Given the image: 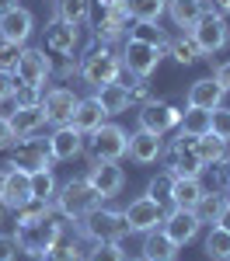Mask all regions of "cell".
Wrapping results in <instances>:
<instances>
[{
    "mask_svg": "<svg viewBox=\"0 0 230 261\" xmlns=\"http://www.w3.org/2000/svg\"><path fill=\"white\" fill-rule=\"evenodd\" d=\"M119 73H122V60L112 49V42H91V49L77 63V77L87 87H94V91L105 87V84H112V81H119Z\"/></svg>",
    "mask_w": 230,
    "mask_h": 261,
    "instance_id": "obj_1",
    "label": "cell"
},
{
    "mask_svg": "<svg viewBox=\"0 0 230 261\" xmlns=\"http://www.w3.org/2000/svg\"><path fill=\"white\" fill-rule=\"evenodd\" d=\"M66 216H60V209H53L49 216H42L35 223H21L18 233H14V241H18V251L21 254H28V258H45V251L56 244V237L63 233V226H66Z\"/></svg>",
    "mask_w": 230,
    "mask_h": 261,
    "instance_id": "obj_2",
    "label": "cell"
},
{
    "mask_svg": "<svg viewBox=\"0 0 230 261\" xmlns=\"http://www.w3.org/2000/svg\"><path fill=\"white\" fill-rule=\"evenodd\" d=\"M7 167H21V171H42V167H53V153H49V140L39 136H14V143L7 146Z\"/></svg>",
    "mask_w": 230,
    "mask_h": 261,
    "instance_id": "obj_3",
    "label": "cell"
},
{
    "mask_svg": "<svg viewBox=\"0 0 230 261\" xmlns=\"http://www.w3.org/2000/svg\"><path fill=\"white\" fill-rule=\"evenodd\" d=\"M84 150H87L91 164L94 161H122L125 150H129V136H125L119 125L105 122V125L94 129V133L84 136Z\"/></svg>",
    "mask_w": 230,
    "mask_h": 261,
    "instance_id": "obj_4",
    "label": "cell"
},
{
    "mask_svg": "<svg viewBox=\"0 0 230 261\" xmlns=\"http://www.w3.org/2000/svg\"><path fill=\"white\" fill-rule=\"evenodd\" d=\"M161 157L167 161V171L174 178H199L202 174V161H199V150H195V136L178 133L174 140L161 150Z\"/></svg>",
    "mask_w": 230,
    "mask_h": 261,
    "instance_id": "obj_5",
    "label": "cell"
},
{
    "mask_svg": "<svg viewBox=\"0 0 230 261\" xmlns=\"http://www.w3.org/2000/svg\"><path fill=\"white\" fill-rule=\"evenodd\" d=\"M94 205H101V195L91 188L87 178L66 181V185L60 188V195H56V209H60V216H66V220H81V216H87Z\"/></svg>",
    "mask_w": 230,
    "mask_h": 261,
    "instance_id": "obj_6",
    "label": "cell"
},
{
    "mask_svg": "<svg viewBox=\"0 0 230 261\" xmlns=\"http://www.w3.org/2000/svg\"><path fill=\"white\" fill-rule=\"evenodd\" d=\"M81 233L94 244H105V241H122L129 230H125V220H122L119 209H101V205H94L87 216H81Z\"/></svg>",
    "mask_w": 230,
    "mask_h": 261,
    "instance_id": "obj_7",
    "label": "cell"
},
{
    "mask_svg": "<svg viewBox=\"0 0 230 261\" xmlns=\"http://www.w3.org/2000/svg\"><path fill=\"white\" fill-rule=\"evenodd\" d=\"M188 35H192V42L199 45V53H202V56H213V53L227 49L230 24H227L223 14H216V11H209V7H206V14L188 28Z\"/></svg>",
    "mask_w": 230,
    "mask_h": 261,
    "instance_id": "obj_8",
    "label": "cell"
},
{
    "mask_svg": "<svg viewBox=\"0 0 230 261\" xmlns=\"http://www.w3.org/2000/svg\"><path fill=\"white\" fill-rule=\"evenodd\" d=\"M136 119H140V129H143V133H154V136H167L171 129H178V122H182V108H178L174 101L150 98L146 105H140Z\"/></svg>",
    "mask_w": 230,
    "mask_h": 261,
    "instance_id": "obj_9",
    "label": "cell"
},
{
    "mask_svg": "<svg viewBox=\"0 0 230 261\" xmlns=\"http://www.w3.org/2000/svg\"><path fill=\"white\" fill-rule=\"evenodd\" d=\"M119 60H122V70H129L133 77H150L164 60V49H157L150 42H140V39H125Z\"/></svg>",
    "mask_w": 230,
    "mask_h": 261,
    "instance_id": "obj_10",
    "label": "cell"
},
{
    "mask_svg": "<svg viewBox=\"0 0 230 261\" xmlns=\"http://www.w3.org/2000/svg\"><path fill=\"white\" fill-rule=\"evenodd\" d=\"M49 77H53V56L45 49H21L18 66H14V81L32 84V87H45Z\"/></svg>",
    "mask_w": 230,
    "mask_h": 261,
    "instance_id": "obj_11",
    "label": "cell"
},
{
    "mask_svg": "<svg viewBox=\"0 0 230 261\" xmlns=\"http://www.w3.org/2000/svg\"><path fill=\"white\" fill-rule=\"evenodd\" d=\"M122 220L129 233H150L164 223V205L154 202L150 195H140L136 202H129V209H122Z\"/></svg>",
    "mask_w": 230,
    "mask_h": 261,
    "instance_id": "obj_12",
    "label": "cell"
},
{
    "mask_svg": "<svg viewBox=\"0 0 230 261\" xmlns=\"http://www.w3.org/2000/svg\"><path fill=\"white\" fill-rule=\"evenodd\" d=\"M77 45H81V28H73V24H66V21L53 18L45 28H42V49L49 53V56H73L77 53Z\"/></svg>",
    "mask_w": 230,
    "mask_h": 261,
    "instance_id": "obj_13",
    "label": "cell"
},
{
    "mask_svg": "<svg viewBox=\"0 0 230 261\" xmlns=\"http://www.w3.org/2000/svg\"><path fill=\"white\" fill-rule=\"evenodd\" d=\"M101 4V18L94 24V42H119L129 28V14H125L122 0H98Z\"/></svg>",
    "mask_w": 230,
    "mask_h": 261,
    "instance_id": "obj_14",
    "label": "cell"
},
{
    "mask_svg": "<svg viewBox=\"0 0 230 261\" xmlns=\"http://www.w3.org/2000/svg\"><path fill=\"white\" fill-rule=\"evenodd\" d=\"M161 230H164V233L178 244V247H185V244H192L195 237H199L202 223H199V216H195L192 209H174V205H171V213H164Z\"/></svg>",
    "mask_w": 230,
    "mask_h": 261,
    "instance_id": "obj_15",
    "label": "cell"
},
{
    "mask_svg": "<svg viewBox=\"0 0 230 261\" xmlns=\"http://www.w3.org/2000/svg\"><path fill=\"white\" fill-rule=\"evenodd\" d=\"M87 181H91V188L101 199H112V195L122 192L125 174H122V167H119V161H94L91 171H87Z\"/></svg>",
    "mask_w": 230,
    "mask_h": 261,
    "instance_id": "obj_16",
    "label": "cell"
},
{
    "mask_svg": "<svg viewBox=\"0 0 230 261\" xmlns=\"http://www.w3.org/2000/svg\"><path fill=\"white\" fill-rule=\"evenodd\" d=\"M77 101L81 98L70 87H49V91H42V112H45V119L53 122V125H63V122L73 119Z\"/></svg>",
    "mask_w": 230,
    "mask_h": 261,
    "instance_id": "obj_17",
    "label": "cell"
},
{
    "mask_svg": "<svg viewBox=\"0 0 230 261\" xmlns=\"http://www.w3.org/2000/svg\"><path fill=\"white\" fill-rule=\"evenodd\" d=\"M32 32H35V18H32L28 7H18V4H14L11 11L0 14V39L24 45V42L32 39Z\"/></svg>",
    "mask_w": 230,
    "mask_h": 261,
    "instance_id": "obj_18",
    "label": "cell"
},
{
    "mask_svg": "<svg viewBox=\"0 0 230 261\" xmlns=\"http://www.w3.org/2000/svg\"><path fill=\"white\" fill-rule=\"evenodd\" d=\"M49 153H53V161H73L77 153H84V133L73 129L70 122L56 125L49 136Z\"/></svg>",
    "mask_w": 230,
    "mask_h": 261,
    "instance_id": "obj_19",
    "label": "cell"
},
{
    "mask_svg": "<svg viewBox=\"0 0 230 261\" xmlns=\"http://www.w3.org/2000/svg\"><path fill=\"white\" fill-rule=\"evenodd\" d=\"M0 199L7 202L11 209L24 205V202L32 199V174L21 171V167H7V174H4V188H0Z\"/></svg>",
    "mask_w": 230,
    "mask_h": 261,
    "instance_id": "obj_20",
    "label": "cell"
},
{
    "mask_svg": "<svg viewBox=\"0 0 230 261\" xmlns=\"http://www.w3.org/2000/svg\"><path fill=\"white\" fill-rule=\"evenodd\" d=\"M223 94H227V91L213 81V77H202V81H195L192 87H188L185 105H188V108H206V112H213V108L223 105Z\"/></svg>",
    "mask_w": 230,
    "mask_h": 261,
    "instance_id": "obj_21",
    "label": "cell"
},
{
    "mask_svg": "<svg viewBox=\"0 0 230 261\" xmlns=\"http://www.w3.org/2000/svg\"><path fill=\"white\" fill-rule=\"evenodd\" d=\"M161 150H164V136H154V133H133L129 136V157L136 164H157L161 161Z\"/></svg>",
    "mask_w": 230,
    "mask_h": 261,
    "instance_id": "obj_22",
    "label": "cell"
},
{
    "mask_svg": "<svg viewBox=\"0 0 230 261\" xmlns=\"http://www.w3.org/2000/svg\"><path fill=\"white\" fill-rule=\"evenodd\" d=\"M7 122H11V129H14V136H39L42 129L49 125L45 112H42V105H32V108H14V112L7 115Z\"/></svg>",
    "mask_w": 230,
    "mask_h": 261,
    "instance_id": "obj_23",
    "label": "cell"
},
{
    "mask_svg": "<svg viewBox=\"0 0 230 261\" xmlns=\"http://www.w3.org/2000/svg\"><path fill=\"white\" fill-rule=\"evenodd\" d=\"M70 125H73V129H81L84 136H87V133H94L98 125H105V108L98 105V98H81V101H77Z\"/></svg>",
    "mask_w": 230,
    "mask_h": 261,
    "instance_id": "obj_24",
    "label": "cell"
},
{
    "mask_svg": "<svg viewBox=\"0 0 230 261\" xmlns=\"http://www.w3.org/2000/svg\"><path fill=\"white\" fill-rule=\"evenodd\" d=\"M206 195L202 178H174L171 185V205L174 209H195V202Z\"/></svg>",
    "mask_w": 230,
    "mask_h": 261,
    "instance_id": "obj_25",
    "label": "cell"
},
{
    "mask_svg": "<svg viewBox=\"0 0 230 261\" xmlns=\"http://www.w3.org/2000/svg\"><path fill=\"white\" fill-rule=\"evenodd\" d=\"M56 18L73 28H87L94 18V0H56Z\"/></svg>",
    "mask_w": 230,
    "mask_h": 261,
    "instance_id": "obj_26",
    "label": "cell"
},
{
    "mask_svg": "<svg viewBox=\"0 0 230 261\" xmlns=\"http://www.w3.org/2000/svg\"><path fill=\"white\" fill-rule=\"evenodd\" d=\"M164 14H171L174 28H185V32H188L195 21L206 14V0H167Z\"/></svg>",
    "mask_w": 230,
    "mask_h": 261,
    "instance_id": "obj_27",
    "label": "cell"
},
{
    "mask_svg": "<svg viewBox=\"0 0 230 261\" xmlns=\"http://www.w3.org/2000/svg\"><path fill=\"white\" fill-rule=\"evenodd\" d=\"M174 254H178V244L171 241L161 226L146 233V241H143V261H174Z\"/></svg>",
    "mask_w": 230,
    "mask_h": 261,
    "instance_id": "obj_28",
    "label": "cell"
},
{
    "mask_svg": "<svg viewBox=\"0 0 230 261\" xmlns=\"http://www.w3.org/2000/svg\"><path fill=\"white\" fill-rule=\"evenodd\" d=\"M98 105L105 108V115H122L125 108H129V94H125V84L119 81H112V84H105V87H98Z\"/></svg>",
    "mask_w": 230,
    "mask_h": 261,
    "instance_id": "obj_29",
    "label": "cell"
},
{
    "mask_svg": "<svg viewBox=\"0 0 230 261\" xmlns=\"http://www.w3.org/2000/svg\"><path fill=\"white\" fill-rule=\"evenodd\" d=\"M45 261H84L81 254V244L73 237V230H70V223L63 226V233L56 237V244L45 251Z\"/></svg>",
    "mask_w": 230,
    "mask_h": 261,
    "instance_id": "obj_30",
    "label": "cell"
},
{
    "mask_svg": "<svg viewBox=\"0 0 230 261\" xmlns=\"http://www.w3.org/2000/svg\"><path fill=\"white\" fill-rule=\"evenodd\" d=\"M129 21H161L167 11V0H122Z\"/></svg>",
    "mask_w": 230,
    "mask_h": 261,
    "instance_id": "obj_31",
    "label": "cell"
},
{
    "mask_svg": "<svg viewBox=\"0 0 230 261\" xmlns=\"http://www.w3.org/2000/svg\"><path fill=\"white\" fill-rule=\"evenodd\" d=\"M129 39L150 42V45H157V49H164V53H167V42H171V35H167L157 21H133V24H129Z\"/></svg>",
    "mask_w": 230,
    "mask_h": 261,
    "instance_id": "obj_32",
    "label": "cell"
},
{
    "mask_svg": "<svg viewBox=\"0 0 230 261\" xmlns=\"http://www.w3.org/2000/svg\"><path fill=\"white\" fill-rule=\"evenodd\" d=\"M223 205H227V195H223V192H206L202 199L195 202V209H192V213L199 216V223H209V226H213V223L220 220Z\"/></svg>",
    "mask_w": 230,
    "mask_h": 261,
    "instance_id": "obj_33",
    "label": "cell"
},
{
    "mask_svg": "<svg viewBox=\"0 0 230 261\" xmlns=\"http://www.w3.org/2000/svg\"><path fill=\"white\" fill-rule=\"evenodd\" d=\"M227 146L230 143H223L220 136H213V133H206V136H195V150H199V161H202V167H209V164L223 161L227 157Z\"/></svg>",
    "mask_w": 230,
    "mask_h": 261,
    "instance_id": "obj_34",
    "label": "cell"
},
{
    "mask_svg": "<svg viewBox=\"0 0 230 261\" xmlns=\"http://www.w3.org/2000/svg\"><path fill=\"white\" fill-rule=\"evenodd\" d=\"M206 258H213V261H227L230 258V233L223 230V226H209V233H206Z\"/></svg>",
    "mask_w": 230,
    "mask_h": 261,
    "instance_id": "obj_35",
    "label": "cell"
},
{
    "mask_svg": "<svg viewBox=\"0 0 230 261\" xmlns=\"http://www.w3.org/2000/svg\"><path fill=\"white\" fill-rule=\"evenodd\" d=\"M167 53L174 56V63H178V66H192V63L202 56V53H199V45L192 42V35H188V32H185V35H178V39H171V42H167Z\"/></svg>",
    "mask_w": 230,
    "mask_h": 261,
    "instance_id": "obj_36",
    "label": "cell"
},
{
    "mask_svg": "<svg viewBox=\"0 0 230 261\" xmlns=\"http://www.w3.org/2000/svg\"><path fill=\"white\" fill-rule=\"evenodd\" d=\"M178 133H188V136H206L209 133V112L206 108H188L182 112V122H178Z\"/></svg>",
    "mask_w": 230,
    "mask_h": 261,
    "instance_id": "obj_37",
    "label": "cell"
},
{
    "mask_svg": "<svg viewBox=\"0 0 230 261\" xmlns=\"http://www.w3.org/2000/svg\"><path fill=\"white\" fill-rule=\"evenodd\" d=\"M49 213H53V202L35 199V195H32L24 205H18V209H14V220H18L14 226H21V223H35V220H42V216H49Z\"/></svg>",
    "mask_w": 230,
    "mask_h": 261,
    "instance_id": "obj_38",
    "label": "cell"
},
{
    "mask_svg": "<svg viewBox=\"0 0 230 261\" xmlns=\"http://www.w3.org/2000/svg\"><path fill=\"white\" fill-rule=\"evenodd\" d=\"M32 195H35V199L53 202V195H56V178H53V167L32 171Z\"/></svg>",
    "mask_w": 230,
    "mask_h": 261,
    "instance_id": "obj_39",
    "label": "cell"
},
{
    "mask_svg": "<svg viewBox=\"0 0 230 261\" xmlns=\"http://www.w3.org/2000/svg\"><path fill=\"white\" fill-rule=\"evenodd\" d=\"M171 185H174V174H171V171H161L157 178L146 185V195L164 205V202H171Z\"/></svg>",
    "mask_w": 230,
    "mask_h": 261,
    "instance_id": "obj_40",
    "label": "cell"
},
{
    "mask_svg": "<svg viewBox=\"0 0 230 261\" xmlns=\"http://www.w3.org/2000/svg\"><path fill=\"white\" fill-rule=\"evenodd\" d=\"M11 101H14V108H32V105H42V87H32V84H18V81H14Z\"/></svg>",
    "mask_w": 230,
    "mask_h": 261,
    "instance_id": "obj_41",
    "label": "cell"
},
{
    "mask_svg": "<svg viewBox=\"0 0 230 261\" xmlns=\"http://www.w3.org/2000/svg\"><path fill=\"white\" fill-rule=\"evenodd\" d=\"M84 261H125V254L119 247V241H105V244H94Z\"/></svg>",
    "mask_w": 230,
    "mask_h": 261,
    "instance_id": "obj_42",
    "label": "cell"
},
{
    "mask_svg": "<svg viewBox=\"0 0 230 261\" xmlns=\"http://www.w3.org/2000/svg\"><path fill=\"white\" fill-rule=\"evenodd\" d=\"M209 133H213V136H220L223 143H230V108L220 105V108H213V112H209Z\"/></svg>",
    "mask_w": 230,
    "mask_h": 261,
    "instance_id": "obj_43",
    "label": "cell"
},
{
    "mask_svg": "<svg viewBox=\"0 0 230 261\" xmlns=\"http://www.w3.org/2000/svg\"><path fill=\"white\" fill-rule=\"evenodd\" d=\"M24 45H18V42H7L0 39V70H7V73H14V66H18V56Z\"/></svg>",
    "mask_w": 230,
    "mask_h": 261,
    "instance_id": "obj_44",
    "label": "cell"
},
{
    "mask_svg": "<svg viewBox=\"0 0 230 261\" xmlns=\"http://www.w3.org/2000/svg\"><path fill=\"white\" fill-rule=\"evenodd\" d=\"M125 94H129V105H146L150 101V81L146 77H133L125 84Z\"/></svg>",
    "mask_w": 230,
    "mask_h": 261,
    "instance_id": "obj_45",
    "label": "cell"
},
{
    "mask_svg": "<svg viewBox=\"0 0 230 261\" xmlns=\"http://www.w3.org/2000/svg\"><path fill=\"white\" fill-rule=\"evenodd\" d=\"M21 251H18V241L11 233H0V261H14Z\"/></svg>",
    "mask_w": 230,
    "mask_h": 261,
    "instance_id": "obj_46",
    "label": "cell"
},
{
    "mask_svg": "<svg viewBox=\"0 0 230 261\" xmlns=\"http://www.w3.org/2000/svg\"><path fill=\"white\" fill-rule=\"evenodd\" d=\"M14 143V129H11V122H7V115H0V153L7 150Z\"/></svg>",
    "mask_w": 230,
    "mask_h": 261,
    "instance_id": "obj_47",
    "label": "cell"
},
{
    "mask_svg": "<svg viewBox=\"0 0 230 261\" xmlns=\"http://www.w3.org/2000/svg\"><path fill=\"white\" fill-rule=\"evenodd\" d=\"M11 91H14V73L0 70V105H4V101H11Z\"/></svg>",
    "mask_w": 230,
    "mask_h": 261,
    "instance_id": "obj_48",
    "label": "cell"
},
{
    "mask_svg": "<svg viewBox=\"0 0 230 261\" xmlns=\"http://www.w3.org/2000/svg\"><path fill=\"white\" fill-rule=\"evenodd\" d=\"M213 81L220 84L223 91H230V63H220V66H216V73H213Z\"/></svg>",
    "mask_w": 230,
    "mask_h": 261,
    "instance_id": "obj_49",
    "label": "cell"
},
{
    "mask_svg": "<svg viewBox=\"0 0 230 261\" xmlns=\"http://www.w3.org/2000/svg\"><path fill=\"white\" fill-rule=\"evenodd\" d=\"M11 223H14V209L0 199V233H7V226H11Z\"/></svg>",
    "mask_w": 230,
    "mask_h": 261,
    "instance_id": "obj_50",
    "label": "cell"
},
{
    "mask_svg": "<svg viewBox=\"0 0 230 261\" xmlns=\"http://www.w3.org/2000/svg\"><path fill=\"white\" fill-rule=\"evenodd\" d=\"M206 7H209V11H216V14H223V18L230 14V0H209Z\"/></svg>",
    "mask_w": 230,
    "mask_h": 261,
    "instance_id": "obj_51",
    "label": "cell"
},
{
    "mask_svg": "<svg viewBox=\"0 0 230 261\" xmlns=\"http://www.w3.org/2000/svg\"><path fill=\"white\" fill-rule=\"evenodd\" d=\"M216 226H223L230 233V199H227V205H223V213H220V220H216Z\"/></svg>",
    "mask_w": 230,
    "mask_h": 261,
    "instance_id": "obj_52",
    "label": "cell"
},
{
    "mask_svg": "<svg viewBox=\"0 0 230 261\" xmlns=\"http://www.w3.org/2000/svg\"><path fill=\"white\" fill-rule=\"evenodd\" d=\"M223 195L230 199V157H227V185H223Z\"/></svg>",
    "mask_w": 230,
    "mask_h": 261,
    "instance_id": "obj_53",
    "label": "cell"
},
{
    "mask_svg": "<svg viewBox=\"0 0 230 261\" xmlns=\"http://www.w3.org/2000/svg\"><path fill=\"white\" fill-rule=\"evenodd\" d=\"M11 7H14V0H0V14H4V11H11Z\"/></svg>",
    "mask_w": 230,
    "mask_h": 261,
    "instance_id": "obj_54",
    "label": "cell"
},
{
    "mask_svg": "<svg viewBox=\"0 0 230 261\" xmlns=\"http://www.w3.org/2000/svg\"><path fill=\"white\" fill-rule=\"evenodd\" d=\"M125 261H143V258H125Z\"/></svg>",
    "mask_w": 230,
    "mask_h": 261,
    "instance_id": "obj_55",
    "label": "cell"
},
{
    "mask_svg": "<svg viewBox=\"0 0 230 261\" xmlns=\"http://www.w3.org/2000/svg\"><path fill=\"white\" fill-rule=\"evenodd\" d=\"M227 261H230V258H227Z\"/></svg>",
    "mask_w": 230,
    "mask_h": 261,
    "instance_id": "obj_56",
    "label": "cell"
}]
</instances>
